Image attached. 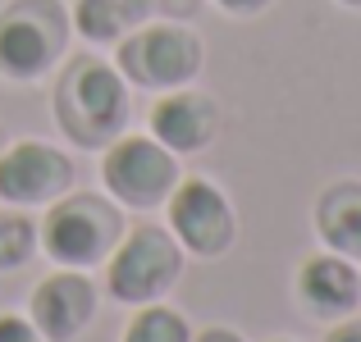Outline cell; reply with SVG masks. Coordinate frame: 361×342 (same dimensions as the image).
Here are the masks:
<instances>
[{"label": "cell", "mask_w": 361, "mask_h": 342, "mask_svg": "<svg viewBox=\"0 0 361 342\" xmlns=\"http://www.w3.org/2000/svg\"><path fill=\"white\" fill-rule=\"evenodd\" d=\"M55 123L82 151H106L128 123V82L97 55H69L55 82Z\"/></svg>", "instance_id": "6da1fadb"}, {"label": "cell", "mask_w": 361, "mask_h": 342, "mask_svg": "<svg viewBox=\"0 0 361 342\" xmlns=\"http://www.w3.org/2000/svg\"><path fill=\"white\" fill-rule=\"evenodd\" d=\"M123 237V210L110 196L97 192H64L46 205L37 224V246L51 255L60 270H97L110 260V251Z\"/></svg>", "instance_id": "7a4b0ae2"}, {"label": "cell", "mask_w": 361, "mask_h": 342, "mask_svg": "<svg viewBox=\"0 0 361 342\" xmlns=\"http://www.w3.org/2000/svg\"><path fill=\"white\" fill-rule=\"evenodd\" d=\"M183 246L169 228L137 224L119 237L106 260V292L123 306H151L183 279Z\"/></svg>", "instance_id": "3957f363"}, {"label": "cell", "mask_w": 361, "mask_h": 342, "mask_svg": "<svg viewBox=\"0 0 361 342\" xmlns=\"http://www.w3.org/2000/svg\"><path fill=\"white\" fill-rule=\"evenodd\" d=\"M69 9L60 0H9L0 9V73L32 82L64 64L69 51Z\"/></svg>", "instance_id": "277c9868"}, {"label": "cell", "mask_w": 361, "mask_h": 342, "mask_svg": "<svg viewBox=\"0 0 361 342\" xmlns=\"http://www.w3.org/2000/svg\"><path fill=\"white\" fill-rule=\"evenodd\" d=\"M115 69L128 87L174 91L202 73V37L183 23H142L115 46Z\"/></svg>", "instance_id": "5b68a950"}, {"label": "cell", "mask_w": 361, "mask_h": 342, "mask_svg": "<svg viewBox=\"0 0 361 342\" xmlns=\"http://www.w3.org/2000/svg\"><path fill=\"white\" fill-rule=\"evenodd\" d=\"M178 156L169 146H160L156 137H119L106 146L101 156V183L106 196L123 210H156L169 201V192L178 187Z\"/></svg>", "instance_id": "8992f818"}, {"label": "cell", "mask_w": 361, "mask_h": 342, "mask_svg": "<svg viewBox=\"0 0 361 342\" xmlns=\"http://www.w3.org/2000/svg\"><path fill=\"white\" fill-rule=\"evenodd\" d=\"M169 215V233L178 237L188 255H224L238 237V220H233V205L211 178H178V187L165 201Z\"/></svg>", "instance_id": "52a82bcc"}, {"label": "cell", "mask_w": 361, "mask_h": 342, "mask_svg": "<svg viewBox=\"0 0 361 342\" xmlns=\"http://www.w3.org/2000/svg\"><path fill=\"white\" fill-rule=\"evenodd\" d=\"M73 160L69 151L51 146V141H14L0 151V201L18 205V210H37V205L60 201L73 187Z\"/></svg>", "instance_id": "ba28073f"}, {"label": "cell", "mask_w": 361, "mask_h": 342, "mask_svg": "<svg viewBox=\"0 0 361 342\" xmlns=\"http://www.w3.org/2000/svg\"><path fill=\"white\" fill-rule=\"evenodd\" d=\"M97 315V283L87 279V270H60L46 274L32 288L27 301V319L42 334V342H73Z\"/></svg>", "instance_id": "9c48e42d"}, {"label": "cell", "mask_w": 361, "mask_h": 342, "mask_svg": "<svg viewBox=\"0 0 361 342\" xmlns=\"http://www.w3.org/2000/svg\"><path fill=\"white\" fill-rule=\"evenodd\" d=\"M147 123H151V137L160 146H169L174 156H197L220 132V106L206 91L174 87V91H160V101L151 106Z\"/></svg>", "instance_id": "30bf717a"}, {"label": "cell", "mask_w": 361, "mask_h": 342, "mask_svg": "<svg viewBox=\"0 0 361 342\" xmlns=\"http://www.w3.org/2000/svg\"><path fill=\"white\" fill-rule=\"evenodd\" d=\"M298 301L307 306V315L316 319H343V315H357L361 306V270L357 260L338 251H320V255H307L298 265Z\"/></svg>", "instance_id": "8fae6325"}, {"label": "cell", "mask_w": 361, "mask_h": 342, "mask_svg": "<svg viewBox=\"0 0 361 342\" xmlns=\"http://www.w3.org/2000/svg\"><path fill=\"white\" fill-rule=\"evenodd\" d=\"M316 233L325 251H338L348 260H361V183L338 178L316 196Z\"/></svg>", "instance_id": "7c38bea8"}, {"label": "cell", "mask_w": 361, "mask_h": 342, "mask_svg": "<svg viewBox=\"0 0 361 342\" xmlns=\"http://www.w3.org/2000/svg\"><path fill=\"white\" fill-rule=\"evenodd\" d=\"M151 18V0H73L69 23L87 46H119Z\"/></svg>", "instance_id": "4fadbf2b"}, {"label": "cell", "mask_w": 361, "mask_h": 342, "mask_svg": "<svg viewBox=\"0 0 361 342\" xmlns=\"http://www.w3.org/2000/svg\"><path fill=\"white\" fill-rule=\"evenodd\" d=\"M123 342H192V324L183 310L151 301V306H137V315L128 319Z\"/></svg>", "instance_id": "5bb4252c"}, {"label": "cell", "mask_w": 361, "mask_h": 342, "mask_svg": "<svg viewBox=\"0 0 361 342\" xmlns=\"http://www.w3.org/2000/svg\"><path fill=\"white\" fill-rule=\"evenodd\" d=\"M37 251H42V246H37V220L32 215L18 210V205L0 210V274L23 270Z\"/></svg>", "instance_id": "9a60e30c"}, {"label": "cell", "mask_w": 361, "mask_h": 342, "mask_svg": "<svg viewBox=\"0 0 361 342\" xmlns=\"http://www.w3.org/2000/svg\"><path fill=\"white\" fill-rule=\"evenodd\" d=\"M0 342H42V334L32 329V319L27 315H0Z\"/></svg>", "instance_id": "2e32d148"}, {"label": "cell", "mask_w": 361, "mask_h": 342, "mask_svg": "<svg viewBox=\"0 0 361 342\" xmlns=\"http://www.w3.org/2000/svg\"><path fill=\"white\" fill-rule=\"evenodd\" d=\"M325 342H361V315H343L325 329Z\"/></svg>", "instance_id": "e0dca14e"}, {"label": "cell", "mask_w": 361, "mask_h": 342, "mask_svg": "<svg viewBox=\"0 0 361 342\" xmlns=\"http://www.w3.org/2000/svg\"><path fill=\"white\" fill-rule=\"evenodd\" d=\"M215 5H220L224 14H261L270 0H215Z\"/></svg>", "instance_id": "ac0fdd59"}, {"label": "cell", "mask_w": 361, "mask_h": 342, "mask_svg": "<svg viewBox=\"0 0 361 342\" xmlns=\"http://www.w3.org/2000/svg\"><path fill=\"white\" fill-rule=\"evenodd\" d=\"M192 342H243L233 329H206V334H192Z\"/></svg>", "instance_id": "d6986e66"}, {"label": "cell", "mask_w": 361, "mask_h": 342, "mask_svg": "<svg viewBox=\"0 0 361 342\" xmlns=\"http://www.w3.org/2000/svg\"><path fill=\"white\" fill-rule=\"evenodd\" d=\"M343 5H348V9H361V0H343Z\"/></svg>", "instance_id": "ffe728a7"}, {"label": "cell", "mask_w": 361, "mask_h": 342, "mask_svg": "<svg viewBox=\"0 0 361 342\" xmlns=\"http://www.w3.org/2000/svg\"><path fill=\"white\" fill-rule=\"evenodd\" d=\"M274 342H288V338H274Z\"/></svg>", "instance_id": "44dd1931"}]
</instances>
